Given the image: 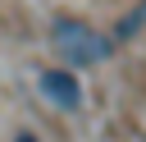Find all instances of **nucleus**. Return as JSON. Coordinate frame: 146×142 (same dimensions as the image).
Segmentation results:
<instances>
[{"mask_svg": "<svg viewBox=\"0 0 146 142\" xmlns=\"http://www.w3.org/2000/svg\"><path fill=\"white\" fill-rule=\"evenodd\" d=\"M50 41H55V50L64 55L68 69H87V64H100V60L114 55V41H110L105 32L78 23V18H55V23H50Z\"/></svg>", "mask_w": 146, "mask_h": 142, "instance_id": "obj_1", "label": "nucleus"}, {"mask_svg": "<svg viewBox=\"0 0 146 142\" xmlns=\"http://www.w3.org/2000/svg\"><path fill=\"white\" fill-rule=\"evenodd\" d=\"M36 87H41V96H46L50 105H59V110H78V105H82V82L73 78V69H41V73H36Z\"/></svg>", "mask_w": 146, "mask_h": 142, "instance_id": "obj_2", "label": "nucleus"}, {"mask_svg": "<svg viewBox=\"0 0 146 142\" xmlns=\"http://www.w3.org/2000/svg\"><path fill=\"white\" fill-rule=\"evenodd\" d=\"M14 142H36V137H32V133H18V137H14Z\"/></svg>", "mask_w": 146, "mask_h": 142, "instance_id": "obj_3", "label": "nucleus"}, {"mask_svg": "<svg viewBox=\"0 0 146 142\" xmlns=\"http://www.w3.org/2000/svg\"><path fill=\"white\" fill-rule=\"evenodd\" d=\"M141 9H146V0H141Z\"/></svg>", "mask_w": 146, "mask_h": 142, "instance_id": "obj_4", "label": "nucleus"}]
</instances>
